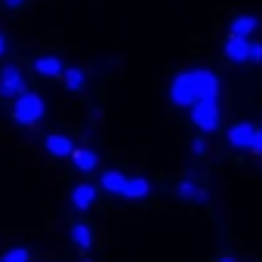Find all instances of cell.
Masks as SVG:
<instances>
[{"label": "cell", "instance_id": "e0dca14e", "mask_svg": "<svg viewBox=\"0 0 262 262\" xmlns=\"http://www.w3.org/2000/svg\"><path fill=\"white\" fill-rule=\"evenodd\" d=\"M0 262H31V253H28L25 247H13L4 259H0Z\"/></svg>", "mask_w": 262, "mask_h": 262}, {"label": "cell", "instance_id": "603a6c76", "mask_svg": "<svg viewBox=\"0 0 262 262\" xmlns=\"http://www.w3.org/2000/svg\"><path fill=\"white\" fill-rule=\"evenodd\" d=\"M219 262H237V259H231V256H222V259H219Z\"/></svg>", "mask_w": 262, "mask_h": 262}, {"label": "cell", "instance_id": "d6986e66", "mask_svg": "<svg viewBox=\"0 0 262 262\" xmlns=\"http://www.w3.org/2000/svg\"><path fill=\"white\" fill-rule=\"evenodd\" d=\"M204 151H207L204 139H194V142H191V155H204Z\"/></svg>", "mask_w": 262, "mask_h": 262}, {"label": "cell", "instance_id": "2e32d148", "mask_svg": "<svg viewBox=\"0 0 262 262\" xmlns=\"http://www.w3.org/2000/svg\"><path fill=\"white\" fill-rule=\"evenodd\" d=\"M62 77H65V86H68L71 93H80V90L86 86V74H83L80 68H65Z\"/></svg>", "mask_w": 262, "mask_h": 262}, {"label": "cell", "instance_id": "3957f363", "mask_svg": "<svg viewBox=\"0 0 262 262\" xmlns=\"http://www.w3.org/2000/svg\"><path fill=\"white\" fill-rule=\"evenodd\" d=\"M188 114H191V123L198 129H204V133H213V129L219 126V102L216 99H207V102L191 105Z\"/></svg>", "mask_w": 262, "mask_h": 262}, {"label": "cell", "instance_id": "ffe728a7", "mask_svg": "<svg viewBox=\"0 0 262 262\" xmlns=\"http://www.w3.org/2000/svg\"><path fill=\"white\" fill-rule=\"evenodd\" d=\"M253 151H256V155L262 158V133H259V139H256V145H253Z\"/></svg>", "mask_w": 262, "mask_h": 262}, {"label": "cell", "instance_id": "5b68a950", "mask_svg": "<svg viewBox=\"0 0 262 262\" xmlns=\"http://www.w3.org/2000/svg\"><path fill=\"white\" fill-rule=\"evenodd\" d=\"M256 139H259V129L253 126V123H247V120H241V123H234L231 129H228V142H231V148H237V151H253V145H256Z\"/></svg>", "mask_w": 262, "mask_h": 262}, {"label": "cell", "instance_id": "277c9868", "mask_svg": "<svg viewBox=\"0 0 262 262\" xmlns=\"http://www.w3.org/2000/svg\"><path fill=\"white\" fill-rule=\"evenodd\" d=\"M25 90V74L16 68V65H4L0 68V96H7V99H19Z\"/></svg>", "mask_w": 262, "mask_h": 262}, {"label": "cell", "instance_id": "4fadbf2b", "mask_svg": "<svg viewBox=\"0 0 262 262\" xmlns=\"http://www.w3.org/2000/svg\"><path fill=\"white\" fill-rule=\"evenodd\" d=\"M34 71H37L40 77H59V74H65V65H62L56 56H40V59L34 62Z\"/></svg>", "mask_w": 262, "mask_h": 262}, {"label": "cell", "instance_id": "5bb4252c", "mask_svg": "<svg viewBox=\"0 0 262 262\" xmlns=\"http://www.w3.org/2000/svg\"><path fill=\"white\" fill-rule=\"evenodd\" d=\"M148 194H151V182H148L145 176H136V179H129L123 198H129V201H145Z\"/></svg>", "mask_w": 262, "mask_h": 262}, {"label": "cell", "instance_id": "9c48e42d", "mask_svg": "<svg viewBox=\"0 0 262 262\" xmlns=\"http://www.w3.org/2000/svg\"><path fill=\"white\" fill-rule=\"evenodd\" d=\"M126 185H129V179H126L123 173H117V170H108V173H102V179H99V188L108 191V194H117V198L126 194Z\"/></svg>", "mask_w": 262, "mask_h": 262}, {"label": "cell", "instance_id": "7a4b0ae2", "mask_svg": "<svg viewBox=\"0 0 262 262\" xmlns=\"http://www.w3.org/2000/svg\"><path fill=\"white\" fill-rule=\"evenodd\" d=\"M43 114H47V102H43L37 93H22V96L16 99V105H13V117H16V123H22V126H31V123H37V120H43Z\"/></svg>", "mask_w": 262, "mask_h": 262}, {"label": "cell", "instance_id": "9a60e30c", "mask_svg": "<svg viewBox=\"0 0 262 262\" xmlns=\"http://www.w3.org/2000/svg\"><path fill=\"white\" fill-rule=\"evenodd\" d=\"M71 241H74L77 250H90L93 247V228L86 222H74L71 225Z\"/></svg>", "mask_w": 262, "mask_h": 262}, {"label": "cell", "instance_id": "7402d4cb", "mask_svg": "<svg viewBox=\"0 0 262 262\" xmlns=\"http://www.w3.org/2000/svg\"><path fill=\"white\" fill-rule=\"evenodd\" d=\"M7 53V40H4V34H0V56Z\"/></svg>", "mask_w": 262, "mask_h": 262}, {"label": "cell", "instance_id": "8992f818", "mask_svg": "<svg viewBox=\"0 0 262 262\" xmlns=\"http://www.w3.org/2000/svg\"><path fill=\"white\" fill-rule=\"evenodd\" d=\"M96 194H99V188H96V185L80 182V185H74V188H71V207L83 213V210H90V207L96 204Z\"/></svg>", "mask_w": 262, "mask_h": 262}, {"label": "cell", "instance_id": "8fae6325", "mask_svg": "<svg viewBox=\"0 0 262 262\" xmlns=\"http://www.w3.org/2000/svg\"><path fill=\"white\" fill-rule=\"evenodd\" d=\"M71 161H74V167H77L80 173H93V170L99 167V158H96V151H93V148H86V145H80V148H74V155H71Z\"/></svg>", "mask_w": 262, "mask_h": 262}, {"label": "cell", "instance_id": "6da1fadb", "mask_svg": "<svg viewBox=\"0 0 262 262\" xmlns=\"http://www.w3.org/2000/svg\"><path fill=\"white\" fill-rule=\"evenodd\" d=\"M216 96H219V77L210 68L182 71L170 83V102L179 105V108H191V105L207 102V99H216Z\"/></svg>", "mask_w": 262, "mask_h": 262}, {"label": "cell", "instance_id": "ac0fdd59", "mask_svg": "<svg viewBox=\"0 0 262 262\" xmlns=\"http://www.w3.org/2000/svg\"><path fill=\"white\" fill-rule=\"evenodd\" d=\"M250 62L262 65V43H253V47H250Z\"/></svg>", "mask_w": 262, "mask_h": 262}, {"label": "cell", "instance_id": "ba28073f", "mask_svg": "<svg viewBox=\"0 0 262 262\" xmlns=\"http://www.w3.org/2000/svg\"><path fill=\"white\" fill-rule=\"evenodd\" d=\"M43 145H47V151L53 155V158H71L74 155V142L68 139V136H62V133H50L47 139H43Z\"/></svg>", "mask_w": 262, "mask_h": 262}, {"label": "cell", "instance_id": "7c38bea8", "mask_svg": "<svg viewBox=\"0 0 262 262\" xmlns=\"http://www.w3.org/2000/svg\"><path fill=\"white\" fill-rule=\"evenodd\" d=\"M176 194H179L182 201H198V204H204V201H207V188H204V185H198L194 179H182V182L176 185Z\"/></svg>", "mask_w": 262, "mask_h": 262}, {"label": "cell", "instance_id": "44dd1931", "mask_svg": "<svg viewBox=\"0 0 262 262\" xmlns=\"http://www.w3.org/2000/svg\"><path fill=\"white\" fill-rule=\"evenodd\" d=\"M22 4H25V0H7V7H13V10H16V7H22Z\"/></svg>", "mask_w": 262, "mask_h": 262}, {"label": "cell", "instance_id": "30bf717a", "mask_svg": "<svg viewBox=\"0 0 262 262\" xmlns=\"http://www.w3.org/2000/svg\"><path fill=\"white\" fill-rule=\"evenodd\" d=\"M259 28V19L256 16H237V19H231V25H228V31H231V37H241V40H250V34Z\"/></svg>", "mask_w": 262, "mask_h": 262}, {"label": "cell", "instance_id": "52a82bcc", "mask_svg": "<svg viewBox=\"0 0 262 262\" xmlns=\"http://www.w3.org/2000/svg\"><path fill=\"white\" fill-rule=\"evenodd\" d=\"M250 47H253V40L228 37V43H225V59L234 62V65H244V62H250Z\"/></svg>", "mask_w": 262, "mask_h": 262}, {"label": "cell", "instance_id": "cb8c5ba5", "mask_svg": "<svg viewBox=\"0 0 262 262\" xmlns=\"http://www.w3.org/2000/svg\"><path fill=\"white\" fill-rule=\"evenodd\" d=\"M259 133H262V129H259Z\"/></svg>", "mask_w": 262, "mask_h": 262}]
</instances>
